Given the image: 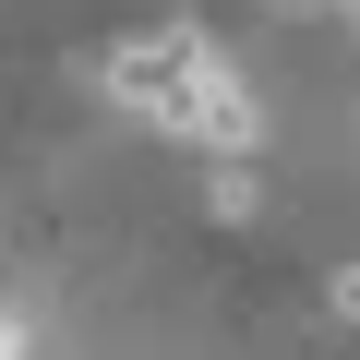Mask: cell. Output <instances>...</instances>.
I'll list each match as a JSON object with an SVG mask.
<instances>
[{
	"label": "cell",
	"mask_w": 360,
	"mask_h": 360,
	"mask_svg": "<svg viewBox=\"0 0 360 360\" xmlns=\"http://www.w3.org/2000/svg\"><path fill=\"white\" fill-rule=\"evenodd\" d=\"M205 72H217V49H205V37H180V25H156V37H120V49H108V96H120L132 120H156V132H193Z\"/></svg>",
	"instance_id": "1"
},
{
	"label": "cell",
	"mask_w": 360,
	"mask_h": 360,
	"mask_svg": "<svg viewBox=\"0 0 360 360\" xmlns=\"http://www.w3.org/2000/svg\"><path fill=\"white\" fill-rule=\"evenodd\" d=\"M180 144H205V156H229V168H240V156L264 144V108H252V84H240V72H205V96H193V132H180Z\"/></svg>",
	"instance_id": "2"
},
{
	"label": "cell",
	"mask_w": 360,
	"mask_h": 360,
	"mask_svg": "<svg viewBox=\"0 0 360 360\" xmlns=\"http://www.w3.org/2000/svg\"><path fill=\"white\" fill-rule=\"evenodd\" d=\"M336 312H348V324H360V264H348V276H336Z\"/></svg>",
	"instance_id": "3"
},
{
	"label": "cell",
	"mask_w": 360,
	"mask_h": 360,
	"mask_svg": "<svg viewBox=\"0 0 360 360\" xmlns=\"http://www.w3.org/2000/svg\"><path fill=\"white\" fill-rule=\"evenodd\" d=\"M348 13H360V0H348Z\"/></svg>",
	"instance_id": "4"
}]
</instances>
